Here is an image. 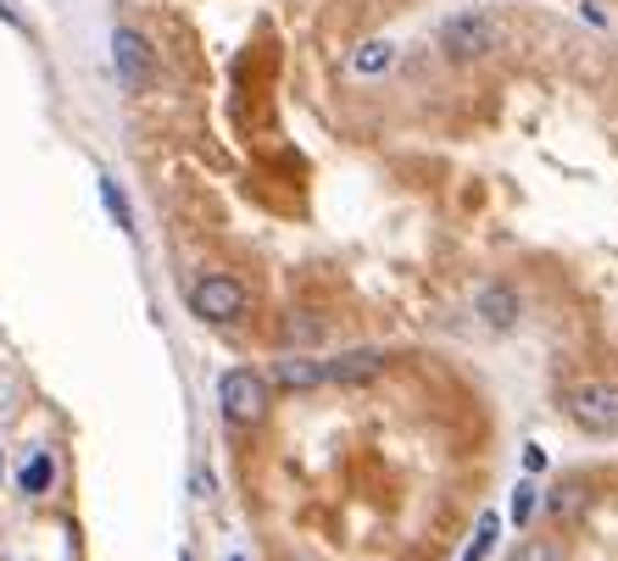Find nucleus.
<instances>
[{"label":"nucleus","mask_w":618,"mask_h":561,"mask_svg":"<svg viewBox=\"0 0 618 561\" xmlns=\"http://www.w3.org/2000/svg\"><path fill=\"white\" fill-rule=\"evenodd\" d=\"M268 401H274V384L251 367H229L218 379V412H223L229 428H256L268 417Z\"/></svg>","instance_id":"obj_1"},{"label":"nucleus","mask_w":618,"mask_h":561,"mask_svg":"<svg viewBox=\"0 0 618 561\" xmlns=\"http://www.w3.org/2000/svg\"><path fill=\"white\" fill-rule=\"evenodd\" d=\"M496 45H501V23L490 12H457L440 23V51L452 61H485L496 56Z\"/></svg>","instance_id":"obj_2"},{"label":"nucleus","mask_w":618,"mask_h":561,"mask_svg":"<svg viewBox=\"0 0 618 561\" xmlns=\"http://www.w3.org/2000/svg\"><path fill=\"white\" fill-rule=\"evenodd\" d=\"M190 312H196L201 323H240V317L251 312V295H245L240 278L212 272V278H201V284L190 290Z\"/></svg>","instance_id":"obj_3"},{"label":"nucleus","mask_w":618,"mask_h":561,"mask_svg":"<svg viewBox=\"0 0 618 561\" xmlns=\"http://www.w3.org/2000/svg\"><path fill=\"white\" fill-rule=\"evenodd\" d=\"M569 423L585 428V434H618V384H580L569 390Z\"/></svg>","instance_id":"obj_4"},{"label":"nucleus","mask_w":618,"mask_h":561,"mask_svg":"<svg viewBox=\"0 0 618 561\" xmlns=\"http://www.w3.org/2000/svg\"><path fill=\"white\" fill-rule=\"evenodd\" d=\"M112 67H118V83L129 89V96H145L151 78H156V51L140 29H118L112 34Z\"/></svg>","instance_id":"obj_5"},{"label":"nucleus","mask_w":618,"mask_h":561,"mask_svg":"<svg viewBox=\"0 0 618 561\" xmlns=\"http://www.w3.org/2000/svg\"><path fill=\"white\" fill-rule=\"evenodd\" d=\"M390 367V356L385 350H374V345H363V350H340V356H329L323 361V384H374L379 372Z\"/></svg>","instance_id":"obj_6"},{"label":"nucleus","mask_w":618,"mask_h":561,"mask_svg":"<svg viewBox=\"0 0 618 561\" xmlns=\"http://www.w3.org/2000/svg\"><path fill=\"white\" fill-rule=\"evenodd\" d=\"M474 317H479L490 334H512V328L523 323V295H518L512 284H485V290L474 295Z\"/></svg>","instance_id":"obj_7"},{"label":"nucleus","mask_w":618,"mask_h":561,"mask_svg":"<svg viewBox=\"0 0 618 561\" xmlns=\"http://www.w3.org/2000/svg\"><path fill=\"white\" fill-rule=\"evenodd\" d=\"M268 384H279V390H323V361L318 356H279L274 361V379Z\"/></svg>","instance_id":"obj_8"},{"label":"nucleus","mask_w":618,"mask_h":561,"mask_svg":"<svg viewBox=\"0 0 618 561\" xmlns=\"http://www.w3.org/2000/svg\"><path fill=\"white\" fill-rule=\"evenodd\" d=\"M396 67V40H363L351 51V72L357 78H385Z\"/></svg>","instance_id":"obj_9"},{"label":"nucleus","mask_w":618,"mask_h":561,"mask_svg":"<svg viewBox=\"0 0 618 561\" xmlns=\"http://www.w3.org/2000/svg\"><path fill=\"white\" fill-rule=\"evenodd\" d=\"M323 334H329V323H323V317H312V312H290V317H285V328H279V339H285V345H296L290 356H307L301 345H312V339H323Z\"/></svg>","instance_id":"obj_10"},{"label":"nucleus","mask_w":618,"mask_h":561,"mask_svg":"<svg viewBox=\"0 0 618 561\" xmlns=\"http://www.w3.org/2000/svg\"><path fill=\"white\" fill-rule=\"evenodd\" d=\"M51 479H56V461H51L45 450H34V456L23 461V473H18L23 495H45V490H51Z\"/></svg>","instance_id":"obj_11"},{"label":"nucleus","mask_w":618,"mask_h":561,"mask_svg":"<svg viewBox=\"0 0 618 561\" xmlns=\"http://www.w3.org/2000/svg\"><path fill=\"white\" fill-rule=\"evenodd\" d=\"M496 528H501V517H496V512H485V517H479V528H474V539H468V550H463V561H485V556L496 550Z\"/></svg>","instance_id":"obj_12"},{"label":"nucleus","mask_w":618,"mask_h":561,"mask_svg":"<svg viewBox=\"0 0 618 561\" xmlns=\"http://www.w3.org/2000/svg\"><path fill=\"white\" fill-rule=\"evenodd\" d=\"M101 201H107V212H112V223L123 228V234H134V212H129V201H123V190L112 178H101Z\"/></svg>","instance_id":"obj_13"},{"label":"nucleus","mask_w":618,"mask_h":561,"mask_svg":"<svg viewBox=\"0 0 618 561\" xmlns=\"http://www.w3.org/2000/svg\"><path fill=\"white\" fill-rule=\"evenodd\" d=\"M580 512H585V490H580V484H563V490L552 495V517L563 523V517H580Z\"/></svg>","instance_id":"obj_14"},{"label":"nucleus","mask_w":618,"mask_h":561,"mask_svg":"<svg viewBox=\"0 0 618 561\" xmlns=\"http://www.w3.org/2000/svg\"><path fill=\"white\" fill-rule=\"evenodd\" d=\"M518 561H563V545H558V539H529V545L518 550Z\"/></svg>","instance_id":"obj_15"},{"label":"nucleus","mask_w":618,"mask_h":561,"mask_svg":"<svg viewBox=\"0 0 618 561\" xmlns=\"http://www.w3.org/2000/svg\"><path fill=\"white\" fill-rule=\"evenodd\" d=\"M529 517H536V484H518V490H512V523L523 528Z\"/></svg>","instance_id":"obj_16"},{"label":"nucleus","mask_w":618,"mask_h":561,"mask_svg":"<svg viewBox=\"0 0 618 561\" xmlns=\"http://www.w3.org/2000/svg\"><path fill=\"white\" fill-rule=\"evenodd\" d=\"M229 561H245V556H229Z\"/></svg>","instance_id":"obj_17"},{"label":"nucleus","mask_w":618,"mask_h":561,"mask_svg":"<svg viewBox=\"0 0 618 561\" xmlns=\"http://www.w3.org/2000/svg\"><path fill=\"white\" fill-rule=\"evenodd\" d=\"M179 561H190V556H179Z\"/></svg>","instance_id":"obj_18"}]
</instances>
